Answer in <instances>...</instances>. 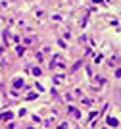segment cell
<instances>
[{"instance_id": "cell-1", "label": "cell", "mask_w": 121, "mask_h": 129, "mask_svg": "<svg viewBox=\"0 0 121 129\" xmlns=\"http://www.w3.org/2000/svg\"><path fill=\"white\" fill-rule=\"evenodd\" d=\"M108 125H112V127H117V120L110 116V118H108Z\"/></svg>"}, {"instance_id": "cell-2", "label": "cell", "mask_w": 121, "mask_h": 129, "mask_svg": "<svg viewBox=\"0 0 121 129\" xmlns=\"http://www.w3.org/2000/svg\"><path fill=\"white\" fill-rule=\"evenodd\" d=\"M33 75H37V77H39V75H40V69H39V68H33Z\"/></svg>"}, {"instance_id": "cell-3", "label": "cell", "mask_w": 121, "mask_h": 129, "mask_svg": "<svg viewBox=\"0 0 121 129\" xmlns=\"http://www.w3.org/2000/svg\"><path fill=\"white\" fill-rule=\"evenodd\" d=\"M60 129H67V127H65V125H60Z\"/></svg>"}]
</instances>
